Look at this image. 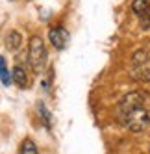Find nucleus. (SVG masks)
Returning <instances> with one entry per match:
<instances>
[{"label":"nucleus","mask_w":150,"mask_h":154,"mask_svg":"<svg viewBox=\"0 0 150 154\" xmlns=\"http://www.w3.org/2000/svg\"><path fill=\"white\" fill-rule=\"evenodd\" d=\"M37 109H39V113H41L43 123L46 125V128H50V126H52V115H50V112L45 108V104H39V106H37Z\"/></svg>","instance_id":"9b49d317"},{"label":"nucleus","mask_w":150,"mask_h":154,"mask_svg":"<svg viewBox=\"0 0 150 154\" xmlns=\"http://www.w3.org/2000/svg\"><path fill=\"white\" fill-rule=\"evenodd\" d=\"M122 121H124V125L130 128V130L141 132V130H145V128L148 126V123H150V113H146L145 108H141V109H135V112H132V113L122 115Z\"/></svg>","instance_id":"f03ea898"},{"label":"nucleus","mask_w":150,"mask_h":154,"mask_svg":"<svg viewBox=\"0 0 150 154\" xmlns=\"http://www.w3.org/2000/svg\"><path fill=\"white\" fill-rule=\"evenodd\" d=\"M0 80H2L4 85H9L11 84V74H9L8 67H6V60L0 56Z\"/></svg>","instance_id":"1a4fd4ad"},{"label":"nucleus","mask_w":150,"mask_h":154,"mask_svg":"<svg viewBox=\"0 0 150 154\" xmlns=\"http://www.w3.org/2000/svg\"><path fill=\"white\" fill-rule=\"evenodd\" d=\"M20 45H22V35H20L19 32H9L8 37H6V47H8V50L15 52V50L20 48Z\"/></svg>","instance_id":"0eeeda50"},{"label":"nucleus","mask_w":150,"mask_h":154,"mask_svg":"<svg viewBox=\"0 0 150 154\" xmlns=\"http://www.w3.org/2000/svg\"><path fill=\"white\" fill-rule=\"evenodd\" d=\"M145 100H146V95L141 93V91L128 93L121 100V115L132 113V112H135V109H141L145 106Z\"/></svg>","instance_id":"7ed1b4c3"},{"label":"nucleus","mask_w":150,"mask_h":154,"mask_svg":"<svg viewBox=\"0 0 150 154\" xmlns=\"http://www.w3.org/2000/svg\"><path fill=\"white\" fill-rule=\"evenodd\" d=\"M20 154H37V147L32 139H24L20 145Z\"/></svg>","instance_id":"9d476101"},{"label":"nucleus","mask_w":150,"mask_h":154,"mask_svg":"<svg viewBox=\"0 0 150 154\" xmlns=\"http://www.w3.org/2000/svg\"><path fill=\"white\" fill-rule=\"evenodd\" d=\"M135 72L139 78H143L146 82H150V54L146 50L137 52L135 54Z\"/></svg>","instance_id":"20e7f679"},{"label":"nucleus","mask_w":150,"mask_h":154,"mask_svg":"<svg viewBox=\"0 0 150 154\" xmlns=\"http://www.w3.org/2000/svg\"><path fill=\"white\" fill-rule=\"evenodd\" d=\"M28 60L30 65L35 72H43L46 65V48H45V43H43L41 37L34 35L30 39V45H28Z\"/></svg>","instance_id":"f257e3e1"},{"label":"nucleus","mask_w":150,"mask_h":154,"mask_svg":"<svg viewBox=\"0 0 150 154\" xmlns=\"http://www.w3.org/2000/svg\"><path fill=\"white\" fill-rule=\"evenodd\" d=\"M48 39L52 43V47L61 50V48H65L67 47V43H69V32L63 28V26H56V28H52L48 32Z\"/></svg>","instance_id":"39448f33"},{"label":"nucleus","mask_w":150,"mask_h":154,"mask_svg":"<svg viewBox=\"0 0 150 154\" xmlns=\"http://www.w3.org/2000/svg\"><path fill=\"white\" fill-rule=\"evenodd\" d=\"M11 82H15L19 87H22V89L28 85V76H26V71H24L22 65H19V63H17L15 67H13V72H11Z\"/></svg>","instance_id":"423d86ee"},{"label":"nucleus","mask_w":150,"mask_h":154,"mask_svg":"<svg viewBox=\"0 0 150 154\" xmlns=\"http://www.w3.org/2000/svg\"><path fill=\"white\" fill-rule=\"evenodd\" d=\"M132 9H134V13L141 15V17L148 15L150 13V0H134Z\"/></svg>","instance_id":"6e6552de"}]
</instances>
